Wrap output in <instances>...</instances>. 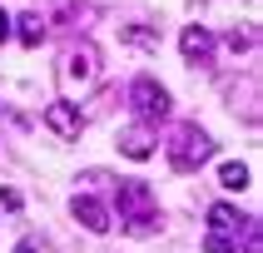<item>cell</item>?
I'll return each mask as SVG.
<instances>
[{"label": "cell", "instance_id": "2e32d148", "mask_svg": "<svg viewBox=\"0 0 263 253\" xmlns=\"http://www.w3.org/2000/svg\"><path fill=\"white\" fill-rule=\"evenodd\" d=\"M5 40H10V15L0 10V45H5Z\"/></svg>", "mask_w": 263, "mask_h": 253}, {"label": "cell", "instance_id": "52a82bcc", "mask_svg": "<svg viewBox=\"0 0 263 253\" xmlns=\"http://www.w3.org/2000/svg\"><path fill=\"white\" fill-rule=\"evenodd\" d=\"M179 50H184V60H189V65H209V55H214V35H209L204 25H184Z\"/></svg>", "mask_w": 263, "mask_h": 253}, {"label": "cell", "instance_id": "6da1fadb", "mask_svg": "<svg viewBox=\"0 0 263 253\" xmlns=\"http://www.w3.org/2000/svg\"><path fill=\"white\" fill-rule=\"evenodd\" d=\"M115 204L124 233H154L159 228V199L144 179H115Z\"/></svg>", "mask_w": 263, "mask_h": 253}, {"label": "cell", "instance_id": "8fae6325", "mask_svg": "<svg viewBox=\"0 0 263 253\" xmlns=\"http://www.w3.org/2000/svg\"><path fill=\"white\" fill-rule=\"evenodd\" d=\"M15 35H20V40H25L30 50H35V45L45 40V20H40L35 10H30V15H20V20H15Z\"/></svg>", "mask_w": 263, "mask_h": 253}, {"label": "cell", "instance_id": "277c9868", "mask_svg": "<svg viewBox=\"0 0 263 253\" xmlns=\"http://www.w3.org/2000/svg\"><path fill=\"white\" fill-rule=\"evenodd\" d=\"M129 104H134V114H139V124H159V119H169V89L154 80V74H139L129 85Z\"/></svg>", "mask_w": 263, "mask_h": 253}, {"label": "cell", "instance_id": "7c38bea8", "mask_svg": "<svg viewBox=\"0 0 263 253\" xmlns=\"http://www.w3.org/2000/svg\"><path fill=\"white\" fill-rule=\"evenodd\" d=\"M119 40H124V45H139V50H159V30H149V25H124V30H119Z\"/></svg>", "mask_w": 263, "mask_h": 253}, {"label": "cell", "instance_id": "3957f363", "mask_svg": "<svg viewBox=\"0 0 263 253\" xmlns=\"http://www.w3.org/2000/svg\"><path fill=\"white\" fill-rule=\"evenodd\" d=\"M60 80H65V89H89L95 80H100V50H95L89 40L70 45L65 60H60Z\"/></svg>", "mask_w": 263, "mask_h": 253}, {"label": "cell", "instance_id": "ba28073f", "mask_svg": "<svg viewBox=\"0 0 263 253\" xmlns=\"http://www.w3.org/2000/svg\"><path fill=\"white\" fill-rule=\"evenodd\" d=\"M119 154H124V159H149V154H154V134H149L144 124H129V129L119 134Z\"/></svg>", "mask_w": 263, "mask_h": 253}, {"label": "cell", "instance_id": "5bb4252c", "mask_svg": "<svg viewBox=\"0 0 263 253\" xmlns=\"http://www.w3.org/2000/svg\"><path fill=\"white\" fill-rule=\"evenodd\" d=\"M204 253H238V243H234V238H223V233H209L204 238Z\"/></svg>", "mask_w": 263, "mask_h": 253}, {"label": "cell", "instance_id": "30bf717a", "mask_svg": "<svg viewBox=\"0 0 263 253\" xmlns=\"http://www.w3.org/2000/svg\"><path fill=\"white\" fill-rule=\"evenodd\" d=\"M219 184H223V189H229V193H243V189H249V164L229 159V164H223V169H219Z\"/></svg>", "mask_w": 263, "mask_h": 253}, {"label": "cell", "instance_id": "9c48e42d", "mask_svg": "<svg viewBox=\"0 0 263 253\" xmlns=\"http://www.w3.org/2000/svg\"><path fill=\"white\" fill-rule=\"evenodd\" d=\"M238 228H243V219H238V208H234V204H214V208H209V233L234 238Z\"/></svg>", "mask_w": 263, "mask_h": 253}, {"label": "cell", "instance_id": "4fadbf2b", "mask_svg": "<svg viewBox=\"0 0 263 253\" xmlns=\"http://www.w3.org/2000/svg\"><path fill=\"white\" fill-rule=\"evenodd\" d=\"M223 45H229L234 55H243V50L253 45V30H229V35H223Z\"/></svg>", "mask_w": 263, "mask_h": 253}, {"label": "cell", "instance_id": "7a4b0ae2", "mask_svg": "<svg viewBox=\"0 0 263 253\" xmlns=\"http://www.w3.org/2000/svg\"><path fill=\"white\" fill-rule=\"evenodd\" d=\"M214 159V139H209V129H199V124H179L174 139H169V164H174L179 174H194L199 164Z\"/></svg>", "mask_w": 263, "mask_h": 253}, {"label": "cell", "instance_id": "8992f818", "mask_svg": "<svg viewBox=\"0 0 263 253\" xmlns=\"http://www.w3.org/2000/svg\"><path fill=\"white\" fill-rule=\"evenodd\" d=\"M70 213L85 223L89 233H109V208H104L95 193H74V199H70Z\"/></svg>", "mask_w": 263, "mask_h": 253}, {"label": "cell", "instance_id": "9a60e30c", "mask_svg": "<svg viewBox=\"0 0 263 253\" xmlns=\"http://www.w3.org/2000/svg\"><path fill=\"white\" fill-rule=\"evenodd\" d=\"M20 204H25V199H20V189H0V208H5V213H15Z\"/></svg>", "mask_w": 263, "mask_h": 253}, {"label": "cell", "instance_id": "5b68a950", "mask_svg": "<svg viewBox=\"0 0 263 253\" xmlns=\"http://www.w3.org/2000/svg\"><path fill=\"white\" fill-rule=\"evenodd\" d=\"M45 124H50L60 139H80V129H85V114H80L70 100H55V104H45Z\"/></svg>", "mask_w": 263, "mask_h": 253}]
</instances>
